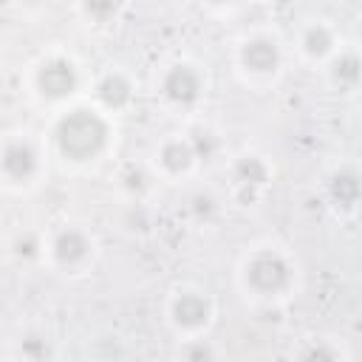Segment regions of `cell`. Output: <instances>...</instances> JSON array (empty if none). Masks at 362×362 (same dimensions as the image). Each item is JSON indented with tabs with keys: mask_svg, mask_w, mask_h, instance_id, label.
Here are the masks:
<instances>
[{
	"mask_svg": "<svg viewBox=\"0 0 362 362\" xmlns=\"http://www.w3.org/2000/svg\"><path fill=\"white\" fill-rule=\"evenodd\" d=\"M42 141L48 158L57 161L62 170L88 173L102 167L116 153L119 130H116V119H110L88 99H82L76 105L51 113Z\"/></svg>",
	"mask_w": 362,
	"mask_h": 362,
	"instance_id": "cell-1",
	"label": "cell"
},
{
	"mask_svg": "<svg viewBox=\"0 0 362 362\" xmlns=\"http://www.w3.org/2000/svg\"><path fill=\"white\" fill-rule=\"evenodd\" d=\"M303 269L286 243L272 238L249 243L235 263V286L255 308H280L300 291Z\"/></svg>",
	"mask_w": 362,
	"mask_h": 362,
	"instance_id": "cell-2",
	"label": "cell"
},
{
	"mask_svg": "<svg viewBox=\"0 0 362 362\" xmlns=\"http://www.w3.org/2000/svg\"><path fill=\"white\" fill-rule=\"evenodd\" d=\"M229 62L235 79L249 90H269L283 82L291 68L288 40L274 25L243 28L229 48Z\"/></svg>",
	"mask_w": 362,
	"mask_h": 362,
	"instance_id": "cell-3",
	"label": "cell"
},
{
	"mask_svg": "<svg viewBox=\"0 0 362 362\" xmlns=\"http://www.w3.org/2000/svg\"><path fill=\"white\" fill-rule=\"evenodd\" d=\"M90 74L85 71L82 59L68 48H48L42 51L25 71V93L37 107L57 113L68 105H76L88 96Z\"/></svg>",
	"mask_w": 362,
	"mask_h": 362,
	"instance_id": "cell-4",
	"label": "cell"
},
{
	"mask_svg": "<svg viewBox=\"0 0 362 362\" xmlns=\"http://www.w3.org/2000/svg\"><path fill=\"white\" fill-rule=\"evenodd\" d=\"M212 76L206 62L189 54L164 59L153 74V99L158 107L178 119H195L209 99Z\"/></svg>",
	"mask_w": 362,
	"mask_h": 362,
	"instance_id": "cell-5",
	"label": "cell"
},
{
	"mask_svg": "<svg viewBox=\"0 0 362 362\" xmlns=\"http://www.w3.org/2000/svg\"><path fill=\"white\" fill-rule=\"evenodd\" d=\"M48 150L42 136L31 130H8L0 136V187L23 195L42 184L48 173Z\"/></svg>",
	"mask_w": 362,
	"mask_h": 362,
	"instance_id": "cell-6",
	"label": "cell"
},
{
	"mask_svg": "<svg viewBox=\"0 0 362 362\" xmlns=\"http://www.w3.org/2000/svg\"><path fill=\"white\" fill-rule=\"evenodd\" d=\"M161 320L175 342L209 337L218 322V300L198 283H178L164 294Z\"/></svg>",
	"mask_w": 362,
	"mask_h": 362,
	"instance_id": "cell-7",
	"label": "cell"
},
{
	"mask_svg": "<svg viewBox=\"0 0 362 362\" xmlns=\"http://www.w3.org/2000/svg\"><path fill=\"white\" fill-rule=\"evenodd\" d=\"M42 266L62 277H82L99 257V238L82 221H62L42 232Z\"/></svg>",
	"mask_w": 362,
	"mask_h": 362,
	"instance_id": "cell-8",
	"label": "cell"
},
{
	"mask_svg": "<svg viewBox=\"0 0 362 362\" xmlns=\"http://www.w3.org/2000/svg\"><path fill=\"white\" fill-rule=\"evenodd\" d=\"M345 45V37L328 14H305L297 20L291 37H288V51L291 62L308 68V71H322Z\"/></svg>",
	"mask_w": 362,
	"mask_h": 362,
	"instance_id": "cell-9",
	"label": "cell"
},
{
	"mask_svg": "<svg viewBox=\"0 0 362 362\" xmlns=\"http://www.w3.org/2000/svg\"><path fill=\"white\" fill-rule=\"evenodd\" d=\"M274 181V164L257 150H240L226 161V204L260 206Z\"/></svg>",
	"mask_w": 362,
	"mask_h": 362,
	"instance_id": "cell-10",
	"label": "cell"
},
{
	"mask_svg": "<svg viewBox=\"0 0 362 362\" xmlns=\"http://www.w3.org/2000/svg\"><path fill=\"white\" fill-rule=\"evenodd\" d=\"M156 184H189L201 173V158L187 136V130L164 133L144 158Z\"/></svg>",
	"mask_w": 362,
	"mask_h": 362,
	"instance_id": "cell-11",
	"label": "cell"
},
{
	"mask_svg": "<svg viewBox=\"0 0 362 362\" xmlns=\"http://www.w3.org/2000/svg\"><path fill=\"white\" fill-rule=\"evenodd\" d=\"M136 96H139L136 76L124 65H105L90 76L85 99L102 113H107L110 119H119L136 105Z\"/></svg>",
	"mask_w": 362,
	"mask_h": 362,
	"instance_id": "cell-12",
	"label": "cell"
},
{
	"mask_svg": "<svg viewBox=\"0 0 362 362\" xmlns=\"http://www.w3.org/2000/svg\"><path fill=\"white\" fill-rule=\"evenodd\" d=\"M320 195L322 204L339 218V221H351L359 212V201H362V187H359V164L354 158H345L339 164H334L322 181H320Z\"/></svg>",
	"mask_w": 362,
	"mask_h": 362,
	"instance_id": "cell-13",
	"label": "cell"
},
{
	"mask_svg": "<svg viewBox=\"0 0 362 362\" xmlns=\"http://www.w3.org/2000/svg\"><path fill=\"white\" fill-rule=\"evenodd\" d=\"M359 51H356V42L345 40V45L339 48V54L320 71L328 82V88L339 96H348L354 99L359 93V82H362V71H359Z\"/></svg>",
	"mask_w": 362,
	"mask_h": 362,
	"instance_id": "cell-14",
	"label": "cell"
},
{
	"mask_svg": "<svg viewBox=\"0 0 362 362\" xmlns=\"http://www.w3.org/2000/svg\"><path fill=\"white\" fill-rule=\"evenodd\" d=\"M291 362H351V354L339 337L311 334L294 345Z\"/></svg>",
	"mask_w": 362,
	"mask_h": 362,
	"instance_id": "cell-15",
	"label": "cell"
},
{
	"mask_svg": "<svg viewBox=\"0 0 362 362\" xmlns=\"http://www.w3.org/2000/svg\"><path fill=\"white\" fill-rule=\"evenodd\" d=\"M223 204H226V198L223 195H218L215 189H195L192 195H189V201H187V212H189V218H192V223H198V226H212V223H218V218H221V212H223Z\"/></svg>",
	"mask_w": 362,
	"mask_h": 362,
	"instance_id": "cell-16",
	"label": "cell"
},
{
	"mask_svg": "<svg viewBox=\"0 0 362 362\" xmlns=\"http://www.w3.org/2000/svg\"><path fill=\"white\" fill-rule=\"evenodd\" d=\"M42 246H45V235L42 232L23 229L8 240V255L20 266H42Z\"/></svg>",
	"mask_w": 362,
	"mask_h": 362,
	"instance_id": "cell-17",
	"label": "cell"
},
{
	"mask_svg": "<svg viewBox=\"0 0 362 362\" xmlns=\"http://www.w3.org/2000/svg\"><path fill=\"white\" fill-rule=\"evenodd\" d=\"M223 351L212 337H198L178 342L175 348V362H221Z\"/></svg>",
	"mask_w": 362,
	"mask_h": 362,
	"instance_id": "cell-18",
	"label": "cell"
},
{
	"mask_svg": "<svg viewBox=\"0 0 362 362\" xmlns=\"http://www.w3.org/2000/svg\"><path fill=\"white\" fill-rule=\"evenodd\" d=\"M156 184V178L150 175V170H147V164H124L122 170H119V187L127 192V198H133L136 204H141V195H144V189H150Z\"/></svg>",
	"mask_w": 362,
	"mask_h": 362,
	"instance_id": "cell-19",
	"label": "cell"
},
{
	"mask_svg": "<svg viewBox=\"0 0 362 362\" xmlns=\"http://www.w3.org/2000/svg\"><path fill=\"white\" fill-rule=\"evenodd\" d=\"M74 11L82 17V23H93V25H110V23H119V14L124 11V6H116V3H79L74 6Z\"/></svg>",
	"mask_w": 362,
	"mask_h": 362,
	"instance_id": "cell-20",
	"label": "cell"
},
{
	"mask_svg": "<svg viewBox=\"0 0 362 362\" xmlns=\"http://www.w3.org/2000/svg\"><path fill=\"white\" fill-rule=\"evenodd\" d=\"M6 362H23V359H17V356H14V359H6Z\"/></svg>",
	"mask_w": 362,
	"mask_h": 362,
	"instance_id": "cell-21",
	"label": "cell"
}]
</instances>
